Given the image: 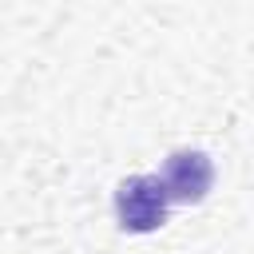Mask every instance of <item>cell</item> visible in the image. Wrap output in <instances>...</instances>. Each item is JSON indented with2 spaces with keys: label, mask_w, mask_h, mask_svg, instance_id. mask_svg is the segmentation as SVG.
<instances>
[{
  "label": "cell",
  "mask_w": 254,
  "mask_h": 254,
  "mask_svg": "<svg viewBox=\"0 0 254 254\" xmlns=\"http://www.w3.org/2000/svg\"><path fill=\"white\" fill-rule=\"evenodd\" d=\"M167 190H163V179L155 175H131L119 183L115 190V214H119V226L131 230V234H151L167 222Z\"/></svg>",
  "instance_id": "obj_1"
},
{
  "label": "cell",
  "mask_w": 254,
  "mask_h": 254,
  "mask_svg": "<svg viewBox=\"0 0 254 254\" xmlns=\"http://www.w3.org/2000/svg\"><path fill=\"white\" fill-rule=\"evenodd\" d=\"M214 183V163L202 151H175L163 167V190L171 202H202Z\"/></svg>",
  "instance_id": "obj_2"
}]
</instances>
